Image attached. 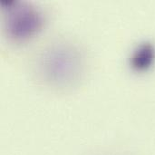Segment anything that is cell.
I'll return each instance as SVG.
<instances>
[{"label":"cell","instance_id":"1","mask_svg":"<svg viewBox=\"0 0 155 155\" xmlns=\"http://www.w3.org/2000/svg\"><path fill=\"white\" fill-rule=\"evenodd\" d=\"M88 56L84 47L59 38L42 45L34 54L31 71L35 81L48 90L65 94L78 89L88 74Z\"/></svg>","mask_w":155,"mask_h":155},{"label":"cell","instance_id":"2","mask_svg":"<svg viewBox=\"0 0 155 155\" xmlns=\"http://www.w3.org/2000/svg\"><path fill=\"white\" fill-rule=\"evenodd\" d=\"M45 24V16L36 7L28 4L8 2L5 20L7 37L15 43H24L34 37Z\"/></svg>","mask_w":155,"mask_h":155},{"label":"cell","instance_id":"3","mask_svg":"<svg viewBox=\"0 0 155 155\" xmlns=\"http://www.w3.org/2000/svg\"><path fill=\"white\" fill-rule=\"evenodd\" d=\"M96 155H134L131 154L130 153H124V152H106V153H101Z\"/></svg>","mask_w":155,"mask_h":155}]
</instances>
